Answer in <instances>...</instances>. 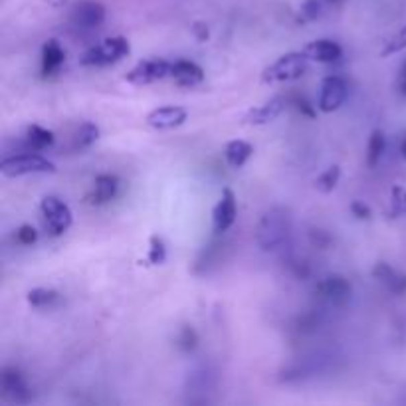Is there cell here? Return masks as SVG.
I'll return each mask as SVG.
<instances>
[{
  "label": "cell",
  "mask_w": 406,
  "mask_h": 406,
  "mask_svg": "<svg viewBox=\"0 0 406 406\" xmlns=\"http://www.w3.org/2000/svg\"><path fill=\"white\" fill-rule=\"evenodd\" d=\"M252 155H254V147L242 139H234L224 147V159L232 169H242Z\"/></svg>",
  "instance_id": "44dd1931"
},
{
  "label": "cell",
  "mask_w": 406,
  "mask_h": 406,
  "mask_svg": "<svg viewBox=\"0 0 406 406\" xmlns=\"http://www.w3.org/2000/svg\"><path fill=\"white\" fill-rule=\"evenodd\" d=\"M0 390L2 396L8 403H16V405H28L32 401V390L26 381V374L22 369H18L14 365H6L2 367L0 372Z\"/></svg>",
  "instance_id": "52a82bcc"
},
{
  "label": "cell",
  "mask_w": 406,
  "mask_h": 406,
  "mask_svg": "<svg viewBox=\"0 0 406 406\" xmlns=\"http://www.w3.org/2000/svg\"><path fill=\"white\" fill-rule=\"evenodd\" d=\"M50 6H53V8H62V6H66V2L68 0H46Z\"/></svg>",
  "instance_id": "74e56055"
},
{
  "label": "cell",
  "mask_w": 406,
  "mask_h": 406,
  "mask_svg": "<svg viewBox=\"0 0 406 406\" xmlns=\"http://www.w3.org/2000/svg\"><path fill=\"white\" fill-rule=\"evenodd\" d=\"M291 230H294L291 212L285 206H272L258 220L256 244L262 252H278L289 242Z\"/></svg>",
  "instance_id": "6da1fadb"
},
{
  "label": "cell",
  "mask_w": 406,
  "mask_h": 406,
  "mask_svg": "<svg viewBox=\"0 0 406 406\" xmlns=\"http://www.w3.org/2000/svg\"><path fill=\"white\" fill-rule=\"evenodd\" d=\"M347 95H349V86H347V82L341 75H327V77H323L321 88H319V111L333 113V111H337L339 107L347 102Z\"/></svg>",
  "instance_id": "30bf717a"
},
{
  "label": "cell",
  "mask_w": 406,
  "mask_h": 406,
  "mask_svg": "<svg viewBox=\"0 0 406 406\" xmlns=\"http://www.w3.org/2000/svg\"><path fill=\"white\" fill-rule=\"evenodd\" d=\"M287 99L283 97H272L270 102H265L262 106L250 109L244 115V123L246 125H267L272 121H276L285 109Z\"/></svg>",
  "instance_id": "ac0fdd59"
},
{
  "label": "cell",
  "mask_w": 406,
  "mask_h": 406,
  "mask_svg": "<svg viewBox=\"0 0 406 406\" xmlns=\"http://www.w3.org/2000/svg\"><path fill=\"white\" fill-rule=\"evenodd\" d=\"M331 2H335V0H331Z\"/></svg>",
  "instance_id": "ab89813d"
},
{
  "label": "cell",
  "mask_w": 406,
  "mask_h": 406,
  "mask_svg": "<svg viewBox=\"0 0 406 406\" xmlns=\"http://www.w3.org/2000/svg\"><path fill=\"white\" fill-rule=\"evenodd\" d=\"M331 363L329 355H309V357H300L296 361H291L289 365H285L280 371V381L282 383H303L307 379L318 377L319 372L327 371Z\"/></svg>",
  "instance_id": "8992f818"
},
{
  "label": "cell",
  "mask_w": 406,
  "mask_h": 406,
  "mask_svg": "<svg viewBox=\"0 0 406 406\" xmlns=\"http://www.w3.org/2000/svg\"><path fill=\"white\" fill-rule=\"evenodd\" d=\"M238 216V204H236V195L232 189H224L218 202L212 208V230L216 234L228 232Z\"/></svg>",
  "instance_id": "7c38bea8"
},
{
  "label": "cell",
  "mask_w": 406,
  "mask_h": 406,
  "mask_svg": "<svg viewBox=\"0 0 406 406\" xmlns=\"http://www.w3.org/2000/svg\"><path fill=\"white\" fill-rule=\"evenodd\" d=\"M169 77L180 88H196L204 82V71L191 60H177V62H171Z\"/></svg>",
  "instance_id": "9a60e30c"
},
{
  "label": "cell",
  "mask_w": 406,
  "mask_h": 406,
  "mask_svg": "<svg viewBox=\"0 0 406 406\" xmlns=\"http://www.w3.org/2000/svg\"><path fill=\"white\" fill-rule=\"evenodd\" d=\"M349 211H351V214H353L357 220H371V206H367L363 200H353L351 206H349Z\"/></svg>",
  "instance_id": "836d02e7"
},
{
  "label": "cell",
  "mask_w": 406,
  "mask_h": 406,
  "mask_svg": "<svg viewBox=\"0 0 406 406\" xmlns=\"http://www.w3.org/2000/svg\"><path fill=\"white\" fill-rule=\"evenodd\" d=\"M214 385H216V374L211 367H198L187 379L189 392H208L214 389Z\"/></svg>",
  "instance_id": "cb8c5ba5"
},
{
  "label": "cell",
  "mask_w": 406,
  "mask_h": 406,
  "mask_svg": "<svg viewBox=\"0 0 406 406\" xmlns=\"http://www.w3.org/2000/svg\"><path fill=\"white\" fill-rule=\"evenodd\" d=\"M106 6L97 0H77L70 10V22L80 30H93L106 22Z\"/></svg>",
  "instance_id": "8fae6325"
},
{
  "label": "cell",
  "mask_w": 406,
  "mask_h": 406,
  "mask_svg": "<svg viewBox=\"0 0 406 406\" xmlns=\"http://www.w3.org/2000/svg\"><path fill=\"white\" fill-rule=\"evenodd\" d=\"M40 212H42L46 230L50 232V236H53V238L66 234L71 228V224H73V212L60 196H44L42 202H40Z\"/></svg>",
  "instance_id": "5b68a950"
},
{
  "label": "cell",
  "mask_w": 406,
  "mask_h": 406,
  "mask_svg": "<svg viewBox=\"0 0 406 406\" xmlns=\"http://www.w3.org/2000/svg\"><path fill=\"white\" fill-rule=\"evenodd\" d=\"M119 187H121V182H119V178L115 177V175H109V173L99 175V177H95V180H93V189H91V193L88 195V202L93 204V206L107 204V202H111L117 196Z\"/></svg>",
  "instance_id": "e0dca14e"
},
{
  "label": "cell",
  "mask_w": 406,
  "mask_h": 406,
  "mask_svg": "<svg viewBox=\"0 0 406 406\" xmlns=\"http://www.w3.org/2000/svg\"><path fill=\"white\" fill-rule=\"evenodd\" d=\"M321 14V2L319 0H305L300 8L301 22H313Z\"/></svg>",
  "instance_id": "1f68e13d"
},
{
  "label": "cell",
  "mask_w": 406,
  "mask_h": 406,
  "mask_svg": "<svg viewBox=\"0 0 406 406\" xmlns=\"http://www.w3.org/2000/svg\"><path fill=\"white\" fill-rule=\"evenodd\" d=\"M389 214L392 218H401V216H406V189L405 187H398L394 184L390 189V208Z\"/></svg>",
  "instance_id": "f1b7e54d"
},
{
  "label": "cell",
  "mask_w": 406,
  "mask_h": 406,
  "mask_svg": "<svg viewBox=\"0 0 406 406\" xmlns=\"http://www.w3.org/2000/svg\"><path fill=\"white\" fill-rule=\"evenodd\" d=\"M385 149H387V137L381 129H374L369 137V143H367V153H365V160H367V167H377L383 155H385Z\"/></svg>",
  "instance_id": "d4e9b609"
},
{
  "label": "cell",
  "mask_w": 406,
  "mask_h": 406,
  "mask_svg": "<svg viewBox=\"0 0 406 406\" xmlns=\"http://www.w3.org/2000/svg\"><path fill=\"white\" fill-rule=\"evenodd\" d=\"M315 296L319 300L325 301L327 305L341 307L345 303H349L353 296V285L351 282L341 276V274H329L325 278H321L315 285Z\"/></svg>",
  "instance_id": "ba28073f"
},
{
  "label": "cell",
  "mask_w": 406,
  "mask_h": 406,
  "mask_svg": "<svg viewBox=\"0 0 406 406\" xmlns=\"http://www.w3.org/2000/svg\"><path fill=\"white\" fill-rule=\"evenodd\" d=\"M175 345H177V349L180 353H193L196 347H198V333L195 331V327L193 325H182L178 329Z\"/></svg>",
  "instance_id": "4316f807"
},
{
  "label": "cell",
  "mask_w": 406,
  "mask_h": 406,
  "mask_svg": "<svg viewBox=\"0 0 406 406\" xmlns=\"http://www.w3.org/2000/svg\"><path fill=\"white\" fill-rule=\"evenodd\" d=\"M289 104L296 107L303 117H315V109H313V106H311L303 95H294V97L289 99Z\"/></svg>",
  "instance_id": "d6a6232c"
},
{
  "label": "cell",
  "mask_w": 406,
  "mask_h": 406,
  "mask_svg": "<svg viewBox=\"0 0 406 406\" xmlns=\"http://www.w3.org/2000/svg\"><path fill=\"white\" fill-rule=\"evenodd\" d=\"M99 139V127L91 121H84L71 135V151H86Z\"/></svg>",
  "instance_id": "7402d4cb"
},
{
  "label": "cell",
  "mask_w": 406,
  "mask_h": 406,
  "mask_svg": "<svg viewBox=\"0 0 406 406\" xmlns=\"http://www.w3.org/2000/svg\"><path fill=\"white\" fill-rule=\"evenodd\" d=\"M311 242H313V244H318L319 248L329 246V242H331V234H329V232H325V230H311Z\"/></svg>",
  "instance_id": "e575fe53"
},
{
  "label": "cell",
  "mask_w": 406,
  "mask_h": 406,
  "mask_svg": "<svg viewBox=\"0 0 406 406\" xmlns=\"http://www.w3.org/2000/svg\"><path fill=\"white\" fill-rule=\"evenodd\" d=\"M372 278L383 283L392 296H405L406 294V274L392 267L387 262H379L372 267Z\"/></svg>",
  "instance_id": "2e32d148"
},
{
  "label": "cell",
  "mask_w": 406,
  "mask_h": 406,
  "mask_svg": "<svg viewBox=\"0 0 406 406\" xmlns=\"http://www.w3.org/2000/svg\"><path fill=\"white\" fill-rule=\"evenodd\" d=\"M171 75V62L163 60V58H153V60H143L135 68L127 71L125 82L131 86H151L163 82Z\"/></svg>",
  "instance_id": "9c48e42d"
},
{
  "label": "cell",
  "mask_w": 406,
  "mask_h": 406,
  "mask_svg": "<svg viewBox=\"0 0 406 406\" xmlns=\"http://www.w3.org/2000/svg\"><path fill=\"white\" fill-rule=\"evenodd\" d=\"M187 117H189V113H187L184 107L163 106L153 109L145 117V123L149 125L151 129H157V131H171V129H177V127L184 123Z\"/></svg>",
  "instance_id": "4fadbf2b"
},
{
  "label": "cell",
  "mask_w": 406,
  "mask_h": 406,
  "mask_svg": "<svg viewBox=\"0 0 406 406\" xmlns=\"http://www.w3.org/2000/svg\"><path fill=\"white\" fill-rule=\"evenodd\" d=\"M60 300H62L60 291H56L52 287H34L26 294L28 305L34 309H50L53 305H58Z\"/></svg>",
  "instance_id": "603a6c76"
},
{
  "label": "cell",
  "mask_w": 406,
  "mask_h": 406,
  "mask_svg": "<svg viewBox=\"0 0 406 406\" xmlns=\"http://www.w3.org/2000/svg\"><path fill=\"white\" fill-rule=\"evenodd\" d=\"M131 53V44L123 36H111L106 38L93 46H89L86 52L82 53L80 64L86 68H104L121 62Z\"/></svg>",
  "instance_id": "7a4b0ae2"
},
{
  "label": "cell",
  "mask_w": 406,
  "mask_h": 406,
  "mask_svg": "<svg viewBox=\"0 0 406 406\" xmlns=\"http://www.w3.org/2000/svg\"><path fill=\"white\" fill-rule=\"evenodd\" d=\"M193 34H195L198 42H206L208 36H211V30H208V26L204 22H195L193 24Z\"/></svg>",
  "instance_id": "d590c367"
},
{
  "label": "cell",
  "mask_w": 406,
  "mask_h": 406,
  "mask_svg": "<svg viewBox=\"0 0 406 406\" xmlns=\"http://www.w3.org/2000/svg\"><path fill=\"white\" fill-rule=\"evenodd\" d=\"M149 265H163L167 262V244L159 234H153L149 238V252H147Z\"/></svg>",
  "instance_id": "83f0119b"
},
{
  "label": "cell",
  "mask_w": 406,
  "mask_h": 406,
  "mask_svg": "<svg viewBox=\"0 0 406 406\" xmlns=\"http://www.w3.org/2000/svg\"><path fill=\"white\" fill-rule=\"evenodd\" d=\"M309 66V58L303 52H287L280 56L274 64H270L262 71V82L264 84H287L296 82L305 75Z\"/></svg>",
  "instance_id": "3957f363"
},
{
  "label": "cell",
  "mask_w": 406,
  "mask_h": 406,
  "mask_svg": "<svg viewBox=\"0 0 406 406\" xmlns=\"http://www.w3.org/2000/svg\"><path fill=\"white\" fill-rule=\"evenodd\" d=\"M303 53L309 58V62H318V64H335L343 58V48L337 44L335 40H329V38H319V40H313L309 42L305 48H303Z\"/></svg>",
  "instance_id": "5bb4252c"
},
{
  "label": "cell",
  "mask_w": 406,
  "mask_h": 406,
  "mask_svg": "<svg viewBox=\"0 0 406 406\" xmlns=\"http://www.w3.org/2000/svg\"><path fill=\"white\" fill-rule=\"evenodd\" d=\"M398 91L403 93V95H406V64L403 66V70H401V75H398Z\"/></svg>",
  "instance_id": "8d00e7d4"
},
{
  "label": "cell",
  "mask_w": 406,
  "mask_h": 406,
  "mask_svg": "<svg viewBox=\"0 0 406 406\" xmlns=\"http://www.w3.org/2000/svg\"><path fill=\"white\" fill-rule=\"evenodd\" d=\"M14 242L20 246H32L38 242V232L32 224H22L14 232Z\"/></svg>",
  "instance_id": "4dcf8cb0"
},
{
  "label": "cell",
  "mask_w": 406,
  "mask_h": 406,
  "mask_svg": "<svg viewBox=\"0 0 406 406\" xmlns=\"http://www.w3.org/2000/svg\"><path fill=\"white\" fill-rule=\"evenodd\" d=\"M339 178H341V167L339 165H331L327 167L318 178H315V189L329 195L335 191V187L339 184Z\"/></svg>",
  "instance_id": "484cf974"
},
{
  "label": "cell",
  "mask_w": 406,
  "mask_h": 406,
  "mask_svg": "<svg viewBox=\"0 0 406 406\" xmlns=\"http://www.w3.org/2000/svg\"><path fill=\"white\" fill-rule=\"evenodd\" d=\"M66 62V52L62 48V44L58 40H48L42 46V58H40V71L42 77H50L53 73H58L60 68Z\"/></svg>",
  "instance_id": "d6986e66"
},
{
  "label": "cell",
  "mask_w": 406,
  "mask_h": 406,
  "mask_svg": "<svg viewBox=\"0 0 406 406\" xmlns=\"http://www.w3.org/2000/svg\"><path fill=\"white\" fill-rule=\"evenodd\" d=\"M401 155H403V159L406 160V137L403 139V143H401Z\"/></svg>",
  "instance_id": "f35d334b"
},
{
  "label": "cell",
  "mask_w": 406,
  "mask_h": 406,
  "mask_svg": "<svg viewBox=\"0 0 406 406\" xmlns=\"http://www.w3.org/2000/svg\"><path fill=\"white\" fill-rule=\"evenodd\" d=\"M24 141H26V147H28L30 151H36V153H38V151L50 149L53 143H56V135H53V131H50V129L34 123L26 129Z\"/></svg>",
  "instance_id": "ffe728a7"
},
{
  "label": "cell",
  "mask_w": 406,
  "mask_h": 406,
  "mask_svg": "<svg viewBox=\"0 0 406 406\" xmlns=\"http://www.w3.org/2000/svg\"><path fill=\"white\" fill-rule=\"evenodd\" d=\"M0 173L4 177H26V175H48L56 173V165L46 157L38 155L36 151L20 153V155H8L0 163Z\"/></svg>",
  "instance_id": "277c9868"
},
{
  "label": "cell",
  "mask_w": 406,
  "mask_h": 406,
  "mask_svg": "<svg viewBox=\"0 0 406 406\" xmlns=\"http://www.w3.org/2000/svg\"><path fill=\"white\" fill-rule=\"evenodd\" d=\"M406 48V24L396 32V34L390 38L389 42L385 44V48H383V52L381 56L383 58H389V56H394V53L403 52Z\"/></svg>",
  "instance_id": "f546056e"
}]
</instances>
